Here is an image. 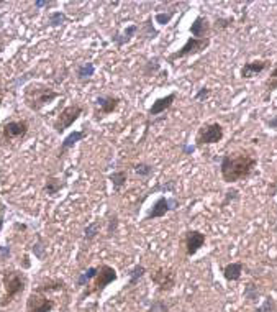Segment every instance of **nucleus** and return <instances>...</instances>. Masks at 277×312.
Returning a JSON list of instances; mask_svg holds the SVG:
<instances>
[{
  "label": "nucleus",
  "instance_id": "nucleus-15",
  "mask_svg": "<svg viewBox=\"0 0 277 312\" xmlns=\"http://www.w3.org/2000/svg\"><path fill=\"white\" fill-rule=\"evenodd\" d=\"M120 104V99L115 95H102L99 99L95 100V107H97V112H100L102 115H109L111 114L116 107Z\"/></svg>",
  "mask_w": 277,
  "mask_h": 312
},
{
  "label": "nucleus",
  "instance_id": "nucleus-3",
  "mask_svg": "<svg viewBox=\"0 0 277 312\" xmlns=\"http://www.w3.org/2000/svg\"><path fill=\"white\" fill-rule=\"evenodd\" d=\"M27 280L18 271H5L3 273V286H5V297L0 302V306H5L12 302L20 292L25 289Z\"/></svg>",
  "mask_w": 277,
  "mask_h": 312
},
{
  "label": "nucleus",
  "instance_id": "nucleus-16",
  "mask_svg": "<svg viewBox=\"0 0 277 312\" xmlns=\"http://www.w3.org/2000/svg\"><path fill=\"white\" fill-rule=\"evenodd\" d=\"M208 33H210V25H208L207 18L197 17L191 25V35L198 40H203V38H208Z\"/></svg>",
  "mask_w": 277,
  "mask_h": 312
},
{
  "label": "nucleus",
  "instance_id": "nucleus-13",
  "mask_svg": "<svg viewBox=\"0 0 277 312\" xmlns=\"http://www.w3.org/2000/svg\"><path fill=\"white\" fill-rule=\"evenodd\" d=\"M271 66V61L267 60H256V61H249L245 62V66L241 67V77L243 79H251L257 74H261L262 71H266L267 67Z\"/></svg>",
  "mask_w": 277,
  "mask_h": 312
},
{
  "label": "nucleus",
  "instance_id": "nucleus-10",
  "mask_svg": "<svg viewBox=\"0 0 277 312\" xmlns=\"http://www.w3.org/2000/svg\"><path fill=\"white\" fill-rule=\"evenodd\" d=\"M116 280V273L111 266L109 265H102L100 268H97V276L94 282V289L92 291H102L104 287H107L110 282H113ZM92 291H89L87 294H90Z\"/></svg>",
  "mask_w": 277,
  "mask_h": 312
},
{
  "label": "nucleus",
  "instance_id": "nucleus-17",
  "mask_svg": "<svg viewBox=\"0 0 277 312\" xmlns=\"http://www.w3.org/2000/svg\"><path fill=\"white\" fill-rule=\"evenodd\" d=\"M243 265L241 263H230V265L223 266V276L226 281H238L241 278Z\"/></svg>",
  "mask_w": 277,
  "mask_h": 312
},
{
  "label": "nucleus",
  "instance_id": "nucleus-42",
  "mask_svg": "<svg viewBox=\"0 0 277 312\" xmlns=\"http://www.w3.org/2000/svg\"><path fill=\"white\" fill-rule=\"evenodd\" d=\"M0 105H2V99H0Z\"/></svg>",
  "mask_w": 277,
  "mask_h": 312
},
{
  "label": "nucleus",
  "instance_id": "nucleus-2",
  "mask_svg": "<svg viewBox=\"0 0 277 312\" xmlns=\"http://www.w3.org/2000/svg\"><path fill=\"white\" fill-rule=\"evenodd\" d=\"M57 95L59 94L53 87L43 84H30L25 87V104L35 112H38L46 104H50L51 100H55Z\"/></svg>",
  "mask_w": 277,
  "mask_h": 312
},
{
  "label": "nucleus",
  "instance_id": "nucleus-22",
  "mask_svg": "<svg viewBox=\"0 0 277 312\" xmlns=\"http://www.w3.org/2000/svg\"><path fill=\"white\" fill-rule=\"evenodd\" d=\"M276 89H277V61L274 62V69L271 71V74L266 81V92H272Z\"/></svg>",
  "mask_w": 277,
  "mask_h": 312
},
{
  "label": "nucleus",
  "instance_id": "nucleus-35",
  "mask_svg": "<svg viewBox=\"0 0 277 312\" xmlns=\"http://www.w3.org/2000/svg\"><path fill=\"white\" fill-rule=\"evenodd\" d=\"M208 94H210V91H208L207 87H203V89H200V92H198V94L195 95V99L197 100H203V99H207Z\"/></svg>",
  "mask_w": 277,
  "mask_h": 312
},
{
  "label": "nucleus",
  "instance_id": "nucleus-39",
  "mask_svg": "<svg viewBox=\"0 0 277 312\" xmlns=\"http://www.w3.org/2000/svg\"><path fill=\"white\" fill-rule=\"evenodd\" d=\"M269 126H271V128H277V115L269 122Z\"/></svg>",
  "mask_w": 277,
  "mask_h": 312
},
{
  "label": "nucleus",
  "instance_id": "nucleus-23",
  "mask_svg": "<svg viewBox=\"0 0 277 312\" xmlns=\"http://www.w3.org/2000/svg\"><path fill=\"white\" fill-rule=\"evenodd\" d=\"M94 72H95L94 64H92V62H87V64L79 67V71H77V77H79L81 81H84V79H89V77L94 74Z\"/></svg>",
  "mask_w": 277,
  "mask_h": 312
},
{
  "label": "nucleus",
  "instance_id": "nucleus-27",
  "mask_svg": "<svg viewBox=\"0 0 277 312\" xmlns=\"http://www.w3.org/2000/svg\"><path fill=\"white\" fill-rule=\"evenodd\" d=\"M97 276V268H89L85 273H82V276L79 278V286H85V282H89L92 278Z\"/></svg>",
  "mask_w": 277,
  "mask_h": 312
},
{
  "label": "nucleus",
  "instance_id": "nucleus-4",
  "mask_svg": "<svg viewBox=\"0 0 277 312\" xmlns=\"http://www.w3.org/2000/svg\"><path fill=\"white\" fill-rule=\"evenodd\" d=\"M28 125L27 120H13L8 122L2 126V131H0V146L2 145H10L12 141L23 140L28 133Z\"/></svg>",
  "mask_w": 277,
  "mask_h": 312
},
{
  "label": "nucleus",
  "instance_id": "nucleus-24",
  "mask_svg": "<svg viewBox=\"0 0 277 312\" xmlns=\"http://www.w3.org/2000/svg\"><path fill=\"white\" fill-rule=\"evenodd\" d=\"M99 230H100V222L97 220V222H94V223H90V225H87V228L84 230V238L85 240H92V238H94L97 233H99Z\"/></svg>",
  "mask_w": 277,
  "mask_h": 312
},
{
  "label": "nucleus",
  "instance_id": "nucleus-25",
  "mask_svg": "<svg viewBox=\"0 0 277 312\" xmlns=\"http://www.w3.org/2000/svg\"><path fill=\"white\" fill-rule=\"evenodd\" d=\"M274 309H276L274 299H272V297H266L264 302H262V304L257 307L254 312H274Z\"/></svg>",
  "mask_w": 277,
  "mask_h": 312
},
{
  "label": "nucleus",
  "instance_id": "nucleus-38",
  "mask_svg": "<svg viewBox=\"0 0 277 312\" xmlns=\"http://www.w3.org/2000/svg\"><path fill=\"white\" fill-rule=\"evenodd\" d=\"M276 194H277V179L271 183V187H269V196L272 197V196H276Z\"/></svg>",
  "mask_w": 277,
  "mask_h": 312
},
{
  "label": "nucleus",
  "instance_id": "nucleus-28",
  "mask_svg": "<svg viewBox=\"0 0 277 312\" xmlns=\"http://www.w3.org/2000/svg\"><path fill=\"white\" fill-rule=\"evenodd\" d=\"M135 171L139 174V176H149V174L153 173V168L149 166V164L146 163H139V164H136L135 166Z\"/></svg>",
  "mask_w": 277,
  "mask_h": 312
},
{
  "label": "nucleus",
  "instance_id": "nucleus-1",
  "mask_svg": "<svg viewBox=\"0 0 277 312\" xmlns=\"http://www.w3.org/2000/svg\"><path fill=\"white\" fill-rule=\"evenodd\" d=\"M257 159L249 153H235L225 155L220 163V173L223 181L228 184L245 181L254 173Z\"/></svg>",
  "mask_w": 277,
  "mask_h": 312
},
{
  "label": "nucleus",
  "instance_id": "nucleus-14",
  "mask_svg": "<svg viewBox=\"0 0 277 312\" xmlns=\"http://www.w3.org/2000/svg\"><path fill=\"white\" fill-rule=\"evenodd\" d=\"M176 92H172V94H167L166 97H161V99H158V100H154L153 102V105L149 107V110H148V114L154 117V115H161L164 114L167 109H171L172 104H174V100H176Z\"/></svg>",
  "mask_w": 277,
  "mask_h": 312
},
{
  "label": "nucleus",
  "instance_id": "nucleus-30",
  "mask_svg": "<svg viewBox=\"0 0 277 312\" xmlns=\"http://www.w3.org/2000/svg\"><path fill=\"white\" fill-rule=\"evenodd\" d=\"M62 22H66V17H64V13H61V12H56V13H51L50 15V23L51 25H61Z\"/></svg>",
  "mask_w": 277,
  "mask_h": 312
},
{
  "label": "nucleus",
  "instance_id": "nucleus-18",
  "mask_svg": "<svg viewBox=\"0 0 277 312\" xmlns=\"http://www.w3.org/2000/svg\"><path fill=\"white\" fill-rule=\"evenodd\" d=\"M85 136L84 131H72L69 136H66L64 141L61 143V148H59V153H64L66 150H69L71 146H74L77 141H81L82 138Z\"/></svg>",
  "mask_w": 277,
  "mask_h": 312
},
{
  "label": "nucleus",
  "instance_id": "nucleus-26",
  "mask_svg": "<svg viewBox=\"0 0 277 312\" xmlns=\"http://www.w3.org/2000/svg\"><path fill=\"white\" fill-rule=\"evenodd\" d=\"M257 296H259V291H257V287L254 284H246L245 287V299L248 301H256L257 299Z\"/></svg>",
  "mask_w": 277,
  "mask_h": 312
},
{
  "label": "nucleus",
  "instance_id": "nucleus-5",
  "mask_svg": "<svg viewBox=\"0 0 277 312\" xmlns=\"http://www.w3.org/2000/svg\"><path fill=\"white\" fill-rule=\"evenodd\" d=\"M225 136V130L220 124H205L198 128L197 135H195V146H203V145H213L218 143V141L223 140Z\"/></svg>",
  "mask_w": 277,
  "mask_h": 312
},
{
  "label": "nucleus",
  "instance_id": "nucleus-37",
  "mask_svg": "<svg viewBox=\"0 0 277 312\" xmlns=\"http://www.w3.org/2000/svg\"><path fill=\"white\" fill-rule=\"evenodd\" d=\"M33 251H35V255L38 258H43V247H41V243H36V245L33 247Z\"/></svg>",
  "mask_w": 277,
  "mask_h": 312
},
{
  "label": "nucleus",
  "instance_id": "nucleus-33",
  "mask_svg": "<svg viewBox=\"0 0 277 312\" xmlns=\"http://www.w3.org/2000/svg\"><path fill=\"white\" fill-rule=\"evenodd\" d=\"M116 225H118V217H116V214L113 216H110V222H109V228H107V232H109V235H111L115 230H116Z\"/></svg>",
  "mask_w": 277,
  "mask_h": 312
},
{
  "label": "nucleus",
  "instance_id": "nucleus-34",
  "mask_svg": "<svg viewBox=\"0 0 277 312\" xmlns=\"http://www.w3.org/2000/svg\"><path fill=\"white\" fill-rule=\"evenodd\" d=\"M238 197H240V196H238V191H236V189H231V191L226 192V201L223 202V206H226V204L230 202V201H235V199H238Z\"/></svg>",
  "mask_w": 277,
  "mask_h": 312
},
{
  "label": "nucleus",
  "instance_id": "nucleus-11",
  "mask_svg": "<svg viewBox=\"0 0 277 312\" xmlns=\"http://www.w3.org/2000/svg\"><path fill=\"white\" fill-rule=\"evenodd\" d=\"M153 282H156L161 291H169L172 289L176 284V275L171 270H164V268H158L156 271L151 273Z\"/></svg>",
  "mask_w": 277,
  "mask_h": 312
},
{
  "label": "nucleus",
  "instance_id": "nucleus-7",
  "mask_svg": "<svg viewBox=\"0 0 277 312\" xmlns=\"http://www.w3.org/2000/svg\"><path fill=\"white\" fill-rule=\"evenodd\" d=\"M81 115H82V107L79 104L67 105L66 109H62L61 114L56 117V120L53 122V128H55L57 133H62V131L69 128Z\"/></svg>",
  "mask_w": 277,
  "mask_h": 312
},
{
  "label": "nucleus",
  "instance_id": "nucleus-29",
  "mask_svg": "<svg viewBox=\"0 0 277 312\" xmlns=\"http://www.w3.org/2000/svg\"><path fill=\"white\" fill-rule=\"evenodd\" d=\"M144 268L143 266H136L133 271H131V281H130V286H135L136 284V281L139 280V278H141L143 275H144Z\"/></svg>",
  "mask_w": 277,
  "mask_h": 312
},
{
  "label": "nucleus",
  "instance_id": "nucleus-12",
  "mask_svg": "<svg viewBox=\"0 0 277 312\" xmlns=\"http://www.w3.org/2000/svg\"><path fill=\"white\" fill-rule=\"evenodd\" d=\"M176 206H177L176 201H171V199H166V197H159L158 201L154 202V206L151 207V211L148 212V216L144 220H153V218L164 217L169 211L176 209Z\"/></svg>",
  "mask_w": 277,
  "mask_h": 312
},
{
  "label": "nucleus",
  "instance_id": "nucleus-40",
  "mask_svg": "<svg viewBox=\"0 0 277 312\" xmlns=\"http://www.w3.org/2000/svg\"><path fill=\"white\" fill-rule=\"evenodd\" d=\"M35 5L36 7H46V5H51V2H36Z\"/></svg>",
  "mask_w": 277,
  "mask_h": 312
},
{
  "label": "nucleus",
  "instance_id": "nucleus-36",
  "mask_svg": "<svg viewBox=\"0 0 277 312\" xmlns=\"http://www.w3.org/2000/svg\"><path fill=\"white\" fill-rule=\"evenodd\" d=\"M10 256V250H8L7 247H0V258L2 260H5V258Z\"/></svg>",
  "mask_w": 277,
  "mask_h": 312
},
{
  "label": "nucleus",
  "instance_id": "nucleus-8",
  "mask_svg": "<svg viewBox=\"0 0 277 312\" xmlns=\"http://www.w3.org/2000/svg\"><path fill=\"white\" fill-rule=\"evenodd\" d=\"M55 307V301L48 299V296L41 291H33L27 302V312H51Z\"/></svg>",
  "mask_w": 277,
  "mask_h": 312
},
{
  "label": "nucleus",
  "instance_id": "nucleus-21",
  "mask_svg": "<svg viewBox=\"0 0 277 312\" xmlns=\"http://www.w3.org/2000/svg\"><path fill=\"white\" fill-rule=\"evenodd\" d=\"M110 181L113 184V189L115 191H120L121 187L126 184V173L125 171H116L110 176Z\"/></svg>",
  "mask_w": 277,
  "mask_h": 312
},
{
  "label": "nucleus",
  "instance_id": "nucleus-41",
  "mask_svg": "<svg viewBox=\"0 0 277 312\" xmlns=\"http://www.w3.org/2000/svg\"><path fill=\"white\" fill-rule=\"evenodd\" d=\"M2 227H3V216H0V230H2Z\"/></svg>",
  "mask_w": 277,
  "mask_h": 312
},
{
  "label": "nucleus",
  "instance_id": "nucleus-31",
  "mask_svg": "<svg viewBox=\"0 0 277 312\" xmlns=\"http://www.w3.org/2000/svg\"><path fill=\"white\" fill-rule=\"evenodd\" d=\"M233 23V18H217L215 22V30H225Z\"/></svg>",
  "mask_w": 277,
  "mask_h": 312
},
{
  "label": "nucleus",
  "instance_id": "nucleus-6",
  "mask_svg": "<svg viewBox=\"0 0 277 312\" xmlns=\"http://www.w3.org/2000/svg\"><path fill=\"white\" fill-rule=\"evenodd\" d=\"M208 46H210V38L198 40V38L189 36L186 45H184L181 50H177L176 53H172V55L167 58V61L172 62L174 60H179V58H187V56H192V55H198V53L205 51Z\"/></svg>",
  "mask_w": 277,
  "mask_h": 312
},
{
  "label": "nucleus",
  "instance_id": "nucleus-20",
  "mask_svg": "<svg viewBox=\"0 0 277 312\" xmlns=\"http://www.w3.org/2000/svg\"><path fill=\"white\" fill-rule=\"evenodd\" d=\"M64 287V281H61V280H50V281H46V282H43V284L38 287V291H41V292H50V291H59Z\"/></svg>",
  "mask_w": 277,
  "mask_h": 312
},
{
  "label": "nucleus",
  "instance_id": "nucleus-19",
  "mask_svg": "<svg viewBox=\"0 0 277 312\" xmlns=\"http://www.w3.org/2000/svg\"><path fill=\"white\" fill-rule=\"evenodd\" d=\"M62 189V184L57 178H48L46 179V184H45V192H48L50 196H56L57 192H59Z\"/></svg>",
  "mask_w": 277,
  "mask_h": 312
},
{
  "label": "nucleus",
  "instance_id": "nucleus-9",
  "mask_svg": "<svg viewBox=\"0 0 277 312\" xmlns=\"http://www.w3.org/2000/svg\"><path fill=\"white\" fill-rule=\"evenodd\" d=\"M205 245V233L200 230H187L184 235V247L189 256H194L200 248Z\"/></svg>",
  "mask_w": 277,
  "mask_h": 312
},
{
  "label": "nucleus",
  "instance_id": "nucleus-32",
  "mask_svg": "<svg viewBox=\"0 0 277 312\" xmlns=\"http://www.w3.org/2000/svg\"><path fill=\"white\" fill-rule=\"evenodd\" d=\"M174 17V12H167V13H158L156 15V22L161 23V25H166V23L171 22V18Z\"/></svg>",
  "mask_w": 277,
  "mask_h": 312
}]
</instances>
